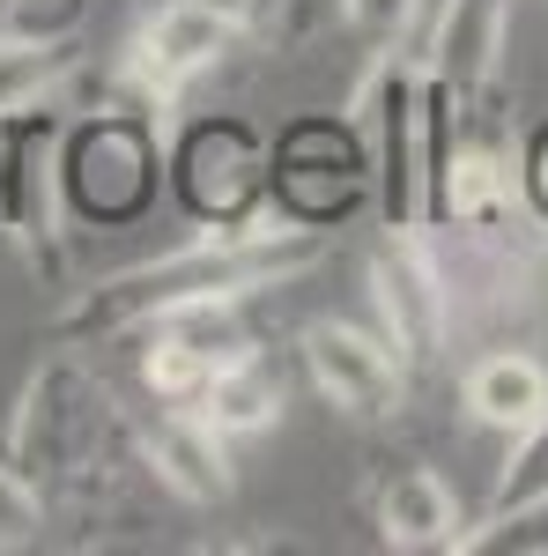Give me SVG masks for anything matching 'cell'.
<instances>
[{
  "label": "cell",
  "mask_w": 548,
  "mask_h": 556,
  "mask_svg": "<svg viewBox=\"0 0 548 556\" xmlns=\"http://www.w3.org/2000/svg\"><path fill=\"white\" fill-rule=\"evenodd\" d=\"M178 186H186L193 215L245 223V208L267 186V156H259V141L238 119H208V127L186 134V149H178Z\"/></svg>",
  "instance_id": "5"
},
{
  "label": "cell",
  "mask_w": 548,
  "mask_h": 556,
  "mask_svg": "<svg viewBox=\"0 0 548 556\" xmlns=\"http://www.w3.org/2000/svg\"><path fill=\"white\" fill-rule=\"evenodd\" d=\"M379 534L393 549H445L460 542V505L430 468H400L379 490Z\"/></svg>",
  "instance_id": "12"
},
{
  "label": "cell",
  "mask_w": 548,
  "mask_h": 556,
  "mask_svg": "<svg viewBox=\"0 0 548 556\" xmlns=\"http://www.w3.org/2000/svg\"><path fill=\"white\" fill-rule=\"evenodd\" d=\"M319 260V238L304 223H267V215H245V223H222L208 238L178 245V253L149 260V267H127L112 275L97 298H89V319L97 327H127V319H164V312H186V304H238L245 290H275Z\"/></svg>",
  "instance_id": "1"
},
{
  "label": "cell",
  "mask_w": 548,
  "mask_h": 556,
  "mask_svg": "<svg viewBox=\"0 0 548 556\" xmlns=\"http://www.w3.org/2000/svg\"><path fill=\"white\" fill-rule=\"evenodd\" d=\"M364 172H371V149L356 141L348 127H327V119H304V127L282 134V149H275V208L304 223V230H319V223H334L364 201Z\"/></svg>",
  "instance_id": "3"
},
{
  "label": "cell",
  "mask_w": 548,
  "mask_h": 556,
  "mask_svg": "<svg viewBox=\"0 0 548 556\" xmlns=\"http://www.w3.org/2000/svg\"><path fill=\"white\" fill-rule=\"evenodd\" d=\"M141 379H149V393H156V401H170V408H201L215 364L193 342H178V334L164 327V334H156V349L141 356Z\"/></svg>",
  "instance_id": "15"
},
{
  "label": "cell",
  "mask_w": 548,
  "mask_h": 556,
  "mask_svg": "<svg viewBox=\"0 0 548 556\" xmlns=\"http://www.w3.org/2000/svg\"><path fill=\"white\" fill-rule=\"evenodd\" d=\"M356 127L371 134V172H379L385 230H416L430 178H422V75L379 60V75L356 97Z\"/></svg>",
  "instance_id": "2"
},
{
  "label": "cell",
  "mask_w": 548,
  "mask_h": 556,
  "mask_svg": "<svg viewBox=\"0 0 548 556\" xmlns=\"http://www.w3.org/2000/svg\"><path fill=\"white\" fill-rule=\"evenodd\" d=\"M38 534V497L23 490V475L0 468V542H30Z\"/></svg>",
  "instance_id": "18"
},
{
  "label": "cell",
  "mask_w": 548,
  "mask_h": 556,
  "mask_svg": "<svg viewBox=\"0 0 548 556\" xmlns=\"http://www.w3.org/2000/svg\"><path fill=\"white\" fill-rule=\"evenodd\" d=\"M149 460L178 497L193 505H222L230 497V460H222V430L201 416V408H170L149 424Z\"/></svg>",
  "instance_id": "10"
},
{
  "label": "cell",
  "mask_w": 548,
  "mask_h": 556,
  "mask_svg": "<svg viewBox=\"0 0 548 556\" xmlns=\"http://www.w3.org/2000/svg\"><path fill=\"white\" fill-rule=\"evenodd\" d=\"M201 416H208L222 438H253L282 416V386L267 379V364L245 356V364H230V371H215L208 393H201Z\"/></svg>",
  "instance_id": "13"
},
{
  "label": "cell",
  "mask_w": 548,
  "mask_h": 556,
  "mask_svg": "<svg viewBox=\"0 0 548 556\" xmlns=\"http://www.w3.org/2000/svg\"><path fill=\"white\" fill-rule=\"evenodd\" d=\"M505 38H511V0H445L437 45H430V75L453 83V97H482L497 83Z\"/></svg>",
  "instance_id": "8"
},
{
  "label": "cell",
  "mask_w": 548,
  "mask_h": 556,
  "mask_svg": "<svg viewBox=\"0 0 548 556\" xmlns=\"http://www.w3.org/2000/svg\"><path fill=\"white\" fill-rule=\"evenodd\" d=\"M201 8H215L222 23H238V30H253L259 15H267V0H201Z\"/></svg>",
  "instance_id": "20"
},
{
  "label": "cell",
  "mask_w": 548,
  "mask_h": 556,
  "mask_svg": "<svg viewBox=\"0 0 548 556\" xmlns=\"http://www.w3.org/2000/svg\"><path fill=\"white\" fill-rule=\"evenodd\" d=\"M230 38H238V23H222L215 8H201V0H164L141 23V38H133V83L170 97L178 83L208 75L215 60L230 52Z\"/></svg>",
  "instance_id": "7"
},
{
  "label": "cell",
  "mask_w": 548,
  "mask_h": 556,
  "mask_svg": "<svg viewBox=\"0 0 548 556\" xmlns=\"http://www.w3.org/2000/svg\"><path fill=\"white\" fill-rule=\"evenodd\" d=\"M67 186H75L97 215H127V208H141V193L156 186V149L133 127H97V134H82L75 164H67Z\"/></svg>",
  "instance_id": "9"
},
{
  "label": "cell",
  "mask_w": 548,
  "mask_h": 556,
  "mask_svg": "<svg viewBox=\"0 0 548 556\" xmlns=\"http://www.w3.org/2000/svg\"><path fill=\"white\" fill-rule=\"evenodd\" d=\"M67 75V45L44 38H0V112L38 104V89H52Z\"/></svg>",
  "instance_id": "16"
},
{
  "label": "cell",
  "mask_w": 548,
  "mask_h": 556,
  "mask_svg": "<svg viewBox=\"0 0 548 556\" xmlns=\"http://www.w3.org/2000/svg\"><path fill=\"white\" fill-rule=\"evenodd\" d=\"M519 193L534 201V215L548 223V119L526 134V156H519Z\"/></svg>",
  "instance_id": "19"
},
{
  "label": "cell",
  "mask_w": 548,
  "mask_h": 556,
  "mask_svg": "<svg viewBox=\"0 0 548 556\" xmlns=\"http://www.w3.org/2000/svg\"><path fill=\"white\" fill-rule=\"evenodd\" d=\"M519 513H548V416L519 430L505 475L489 490V519H519Z\"/></svg>",
  "instance_id": "14"
},
{
  "label": "cell",
  "mask_w": 548,
  "mask_h": 556,
  "mask_svg": "<svg viewBox=\"0 0 548 556\" xmlns=\"http://www.w3.org/2000/svg\"><path fill=\"white\" fill-rule=\"evenodd\" d=\"M467 416L489 430H519L541 424L548 416V364L541 356H526V349H497V356H482L474 371H467Z\"/></svg>",
  "instance_id": "11"
},
{
  "label": "cell",
  "mask_w": 548,
  "mask_h": 556,
  "mask_svg": "<svg viewBox=\"0 0 548 556\" xmlns=\"http://www.w3.org/2000/svg\"><path fill=\"white\" fill-rule=\"evenodd\" d=\"M371 298H379L385 319V349L408 364V356H430L453 327V298H445V267L437 253L422 245V223L416 230H393L379 253H371Z\"/></svg>",
  "instance_id": "4"
},
{
  "label": "cell",
  "mask_w": 548,
  "mask_h": 556,
  "mask_svg": "<svg viewBox=\"0 0 548 556\" xmlns=\"http://www.w3.org/2000/svg\"><path fill=\"white\" fill-rule=\"evenodd\" d=\"M341 15L364 30V38H400L408 23H416V0H341Z\"/></svg>",
  "instance_id": "17"
},
{
  "label": "cell",
  "mask_w": 548,
  "mask_h": 556,
  "mask_svg": "<svg viewBox=\"0 0 548 556\" xmlns=\"http://www.w3.org/2000/svg\"><path fill=\"white\" fill-rule=\"evenodd\" d=\"M304 364H311L319 393H327L334 408H348V416H393V408H400V386H408V371H400L393 349L371 342V334H356V327H341V319H319V327L304 334Z\"/></svg>",
  "instance_id": "6"
}]
</instances>
